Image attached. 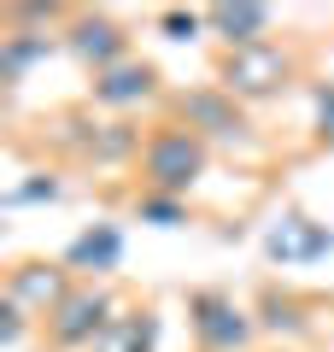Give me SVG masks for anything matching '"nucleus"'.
<instances>
[{"mask_svg":"<svg viewBox=\"0 0 334 352\" xmlns=\"http://www.w3.org/2000/svg\"><path fill=\"white\" fill-rule=\"evenodd\" d=\"M211 24L223 30V41H235V47L270 41L264 36V30H270V12H264V6H211Z\"/></svg>","mask_w":334,"mask_h":352,"instance_id":"nucleus-9","label":"nucleus"},{"mask_svg":"<svg viewBox=\"0 0 334 352\" xmlns=\"http://www.w3.org/2000/svg\"><path fill=\"white\" fill-rule=\"evenodd\" d=\"M317 129H322V141H334V82L317 88Z\"/></svg>","mask_w":334,"mask_h":352,"instance_id":"nucleus-12","label":"nucleus"},{"mask_svg":"<svg viewBox=\"0 0 334 352\" xmlns=\"http://www.w3.org/2000/svg\"><path fill=\"white\" fill-rule=\"evenodd\" d=\"M36 270H41V264H24V270H12V282H6V300H12V305H36L41 317H53L65 300H71V294H65V276H59V270L36 276Z\"/></svg>","mask_w":334,"mask_h":352,"instance_id":"nucleus-5","label":"nucleus"},{"mask_svg":"<svg viewBox=\"0 0 334 352\" xmlns=\"http://www.w3.org/2000/svg\"><path fill=\"white\" fill-rule=\"evenodd\" d=\"M141 212H147V217H164V223H176V217H182V206H176V200H141Z\"/></svg>","mask_w":334,"mask_h":352,"instance_id":"nucleus-14","label":"nucleus"},{"mask_svg":"<svg viewBox=\"0 0 334 352\" xmlns=\"http://www.w3.org/2000/svg\"><path fill=\"white\" fill-rule=\"evenodd\" d=\"M141 170H147L153 188L182 194V188H194L199 170H205V141H199L194 129H182V124H164V129H153L147 147H141Z\"/></svg>","mask_w":334,"mask_h":352,"instance_id":"nucleus-1","label":"nucleus"},{"mask_svg":"<svg viewBox=\"0 0 334 352\" xmlns=\"http://www.w3.org/2000/svg\"><path fill=\"white\" fill-rule=\"evenodd\" d=\"M118 247H124L118 229H100V235H82V241H76L71 258H76V264H88V258H94V264H111V258H118Z\"/></svg>","mask_w":334,"mask_h":352,"instance_id":"nucleus-11","label":"nucleus"},{"mask_svg":"<svg viewBox=\"0 0 334 352\" xmlns=\"http://www.w3.org/2000/svg\"><path fill=\"white\" fill-rule=\"evenodd\" d=\"M194 329H199V340H205V352L247 346V317H241L229 300H217V294H199L194 300Z\"/></svg>","mask_w":334,"mask_h":352,"instance_id":"nucleus-4","label":"nucleus"},{"mask_svg":"<svg viewBox=\"0 0 334 352\" xmlns=\"http://www.w3.org/2000/svg\"><path fill=\"white\" fill-rule=\"evenodd\" d=\"M287 76H293V59H287L276 41L235 47L229 59H223V94H276Z\"/></svg>","mask_w":334,"mask_h":352,"instance_id":"nucleus-2","label":"nucleus"},{"mask_svg":"<svg viewBox=\"0 0 334 352\" xmlns=\"http://www.w3.org/2000/svg\"><path fill=\"white\" fill-rule=\"evenodd\" d=\"M71 47L82 53V59H94V65H100V76H106V71H111V59H124L129 41H124V30L106 24V18H82V24L71 30Z\"/></svg>","mask_w":334,"mask_h":352,"instance_id":"nucleus-7","label":"nucleus"},{"mask_svg":"<svg viewBox=\"0 0 334 352\" xmlns=\"http://www.w3.org/2000/svg\"><path fill=\"white\" fill-rule=\"evenodd\" d=\"M153 82H159L153 65H111V71L94 82V100H106V106H135V100H147V94H153Z\"/></svg>","mask_w":334,"mask_h":352,"instance_id":"nucleus-6","label":"nucleus"},{"mask_svg":"<svg viewBox=\"0 0 334 352\" xmlns=\"http://www.w3.org/2000/svg\"><path fill=\"white\" fill-rule=\"evenodd\" d=\"M153 335H159L153 311H129V317H111L106 323V335L94 340V352H153Z\"/></svg>","mask_w":334,"mask_h":352,"instance_id":"nucleus-8","label":"nucleus"},{"mask_svg":"<svg viewBox=\"0 0 334 352\" xmlns=\"http://www.w3.org/2000/svg\"><path fill=\"white\" fill-rule=\"evenodd\" d=\"M164 30H170L176 41H188V36L199 30V18H194V12H164Z\"/></svg>","mask_w":334,"mask_h":352,"instance_id":"nucleus-13","label":"nucleus"},{"mask_svg":"<svg viewBox=\"0 0 334 352\" xmlns=\"http://www.w3.org/2000/svg\"><path fill=\"white\" fill-rule=\"evenodd\" d=\"M182 118H188V129L205 124V135H247V118L229 112L223 94H194V100H182Z\"/></svg>","mask_w":334,"mask_h":352,"instance_id":"nucleus-10","label":"nucleus"},{"mask_svg":"<svg viewBox=\"0 0 334 352\" xmlns=\"http://www.w3.org/2000/svg\"><path fill=\"white\" fill-rule=\"evenodd\" d=\"M106 311H111V300H106V294H94V288L71 294V300H65L59 311L47 317L53 346H88V340H100V335H106V323H111Z\"/></svg>","mask_w":334,"mask_h":352,"instance_id":"nucleus-3","label":"nucleus"}]
</instances>
